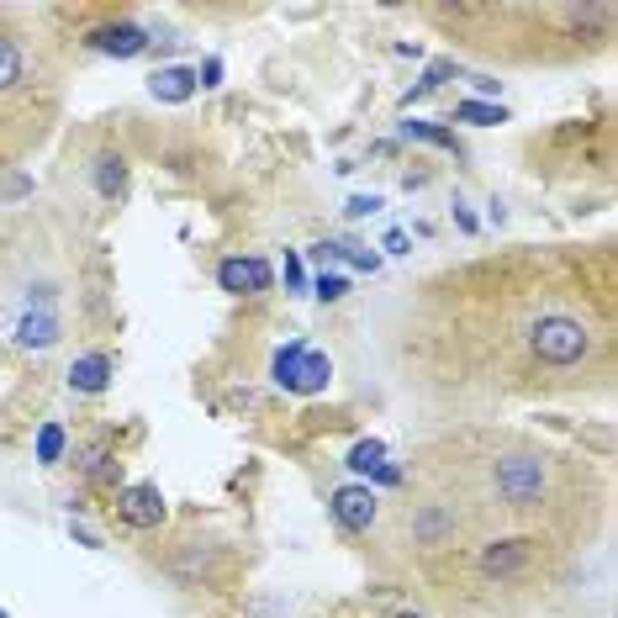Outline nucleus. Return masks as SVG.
I'll list each match as a JSON object with an SVG mask.
<instances>
[{
    "label": "nucleus",
    "instance_id": "obj_5",
    "mask_svg": "<svg viewBox=\"0 0 618 618\" xmlns=\"http://www.w3.org/2000/svg\"><path fill=\"white\" fill-rule=\"evenodd\" d=\"M328 507H333L339 529H350V534H365L370 524H376V513H381V502H376V492H370V487H339Z\"/></svg>",
    "mask_w": 618,
    "mask_h": 618
},
{
    "label": "nucleus",
    "instance_id": "obj_11",
    "mask_svg": "<svg viewBox=\"0 0 618 618\" xmlns=\"http://www.w3.org/2000/svg\"><path fill=\"white\" fill-rule=\"evenodd\" d=\"M16 344H22V350H54V344H59V318H54V312H27V318L16 323Z\"/></svg>",
    "mask_w": 618,
    "mask_h": 618
},
{
    "label": "nucleus",
    "instance_id": "obj_13",
    "mask_svg": "<svg viewBox=\"0 0 618 618\" xmlns=\"http://www.w3.org/2000/svg\"><path fill=\"white\" fill-rule=\"evenodd\" d=\"M95 191H101L106 202H117L122 191H127V159H122V153H101V159H95Z\"/></svg>",
    "mask_w": 618,
    "mask_h": 618
},
{
    "label": "nucleus",
    "instance_id": "obj_19",
    "mask_svg": "<svg viewBox=\"0 0 618 618\" xmlns=\"http://www.w3.org/2000/svg\"><path fill=\"white\" fill-rule=\"evenodd\" d=\"M402 138H423V144H434V148H455V133L428 127V122H402Z\"/></svg>",
    "mask_w": 618,
    "mask_h": 618
},
{
    "label": "nucleus",
    "instance_id": "obj_6",
    "mask_svg": "<svg viewBox=\"0 0 618 618\" xmlns=\"http://www.w3.org/2000/svg\"><path fill=\"white\" fill-rule=\"evenodd\" d=\"M117 513L122 524H133V529H159L164 524V497H159V487H127L117 497Z\"/></svg>",
    "mask_w": 618,
    "mask_h": 618
},
{
    "label": "nucleus",
    "instance_id": "obj_20",
    "mask_svg": "<svg viewBox=\"0 0 618 618\" xmlns=\"http://www.w3.org/2000/svg\"><path fill=\"white\" fill-rule=\"evenodd\" d=\"M333 249H339V260H350V265H359V270H376V265H381V260H376L370 249H359V243H333Z\"/></svg>",
    "mask_w": 618,
    "mask_h": 618
},
{
    "label": "nucleus",
    "instance_id": "obj_10",
    "mask_svg": "<svg viewBox=\"0 0 618 618\" xmlns=\"http://www.w3.org/2000/svg\"><path fill=\"white\" fill-rule=\"evenodd\" d=\"M69 386H75V391H90V397L106 391V386H112V359H106V354H80V359L69 365Z\"/></svg>",
    "mask_w": 618,
    "mask_h": 618
},
{
    "label": "nucleus",
    "instance_id": "obj_7",
    "mask_svg": "<svg viewBox=\"0 0 618 618\" xmlns=\"http://www.w3.org/2000/svg\"><path fill=\"white\" fill-rule=\"evenodd\" d=\"M90 48H101V54H112V59H138L148 48V32L138 22H112V27L90 32Z\"/></svg>",
    "mask_w": 618,
    "mask_h": 618
},
{
    "label": "nucleus",
    "instance_id": "obj_1",
    "mask_svg": "<svg viewBox=\"0 0 618 618\" xmlns=\"http://www.w3.org/2000/svg\"><path fill=\"white\" fill-rule=\"evenodd\" d=\"M529 350L545 359V365H576L587 359L592 333L582 318H565V312H545L539 323L529 328Z\"/></svg>",
    "mask_w": 618,
    "mask_h": 618
},
{
    "label": "nucleus",
    "instance_id": "obj_2",
    "mask_svg": "<svg viewBox=\"0 0 618 618\" xmlns=\"http://www.w3.org/2000/svg\"><path fill=\"white\" fill-rule=\"evenodd\" d=\"M270 376L281 391H296V397H318L328 381H333V359L318 354L307 339H291L286 350L275 354V365H270Z\"/></svg>",
    "mask_w": 618,
    "mask_h": 618
},
{
    "label": "nucleus",
    "instance_id": "obj_14",
    "mask_svg": "<svg viewBox=\"0 0 618 618\" xmlns=\"http://www.w3.org/2000/svg\"><path fill=\"white\" fill-rule=\"evenodd\" d=\"M22 85H27V54L11 37H0V95H11Z\"/></svg>",
    "mask_w": 618,
    "mask_h": 618
},
{
    "label": "nucleus",
    "instance_id": "obj_25",
    "mask_svg": "<svg viewBox=\"0 0 618 618\" xmlns=\"http://www.w3.org/2000/svg\"><path fill=\"white\" fill-rule=\"evenodd\" d=\"M402 618H423V614H402Z\"/></svg>",
    "mask_w": 618,
    "mask_h": 618
},
{
    "label": "nucleus",
    "instance_id": "obj_24",
    "mask_svg": "<svg viewBox=\"0 0 618 618\" xmlns=\"http://www.w3.org/2000/svg\"><path fill=\"white\" fill-rule=\"evenodd\" d=\"M381 196H350V217H365V211H376Z\"/></svg>",
    "mask_w": 618,
    "mask_h": 618
},
{
    "label": "nucleus",
    "instance_id": "obj_16",
    "mask_svg": "<svg viewBox=\"0 0 618 618\" xmlns=\"http://www.w3.org/2000/svg\"><path fill=\"white\" fill-rule=\"evenodd\" d=\"M386 466V444L381 439H359L350 449V471H365V476H376Z\"/></svg>",
    "mask_w": 618,
    "mask_h": 618
},
{
    "label": "nucleus",
    "instance_id": "obj_8",
    "mask_svg": "<svg viewBox=\"0 0 618 618\" xmlns=\"http://www.w3.org/2000/svg\"><path fill=\"white\" fill-rule=\"evenodd\" d=\"M529 560H534V539H497V545L481 550V571L487 576H518Z\"/></svg>",
    "mask_w": 618,
    "mask_h": 618
},
{
    "label": "nucleus",
    "instance_id": "obj_18",
    "mask_svg": "<svg viewBox=\"0 0 618 618\" xmlns=\"http://www.w3.org/2000/svg\"><path fill=\"white\" fill-rule=\"evenodd\" d=\"M455 117L471 122V127H492V122H507V117H502V106H487V101H460V106H455Z\"/></svg>",
    "mask_w": 618,
    "mask_h": 618
},
{
    "label": "nucleus",
    "instance_id": "obj_22",
    "mask_svg": "<svg viewBox=\"0 0 618 618\" xmlns=\"http://www.w3.org/2000/svg\"><path fill=\"white\" fill-rule=\"evenodd\" d=\"M196 85H222V59H206L196 69Z\"/></svg>",
    "mask_w": 618,
    "mask_h": 618
},
{
    "label": "nucleus",
    "instance_id": "obj_23",
    "mask_svg": "<svg viewBox=\"0 0 618 618\" xmlns=\"http://www.w3.org/2000/svg\"><path fill=\"white\" fill-rule=\"evenodd\" d=\"M286 286H291V291H301V286H307V270H301V260H296V254H286Z\"/></svg>",
    "mask_w": 618,
    "mask_h": 618
},
{
    "label": "nucleus",
    "instance_id": "obj_3",
    "mask_svg": "<svg viewBox=\"0 0 618 618\" xmlns=\"http://www.w3.org/2000/svg\"><path fill=\"white\" fill-rule=\"evenodd\" d=\"M492 487H497V497L507 507H539L550 497V466L539 455H507L492 471Z\"/></svg>",
    "mask_w": 618,
    "mask_h": 618
},
{
    "label": "nucleus",
    "instance_id": "obj_26",
    "mask_svg": "<svg viewBox=\"0 0 618 618\" xmlns=\"http://www.w3.org/2000/svg\"><path fill=\"white\" fill-rule=\"evenodd\" d=\"M0 618H5V614H0Z\"/></svg>",
    "mask_w": 618,
    "mask_h": 618
},
{
    "label": "nucleus",
    "instance_id": "obj_15",
    "mask_svg": "<svg viewBox=\"0 0 618 618\" xmlns=\"http://www.w3.org/2000/svg\"><path fill=\"white\" fill-rule=\"evenodd\" d=\"M64 444H69L64 423H43V428H37V460H43V466H59V460H64Z\"/></svg>",
    "mask_w": 618,
    "mask_h": 618
},
{
    "label": "nucleus",
    "instance_id": "obj_12",
    "mask_svg": "<svg viewBox=\"0 0 618 618\" xmlns=\"http://www.w3.org/2000/svg\"><path fill=\"white\" fill-rule=\"evenodd\" d=\"M412 529H417V539H423V545H449L460 524H455V513H444V507H434V502H428V507L412 518Z\"/></svg>",
    "mask_w": 618,
    "mask_h": 618
},
{
    "label": "nucleus",
    "instance_id": "obj_21",
    "mask_svg": "<svg viewBox=\"0 0 618 618\" xmlns=\"http://www.w3.org/2000/svg\"><path fill=\"white\" fill-rule=\"evenodd\" d=\"M344 291H350V281H344V275H318V301H339Z\"/></svg>",
    "mask_w": 618,
    "mask_h": 618
},
{
    "label": "nucleus",
    "instance_id": "obj_9",
    "mask_svg": "<svg viewBox=\"0 0 618 618\" xmlns=\"http://www.w3.org/2000/svg\"><path fill=\"white\" fill-rule=\"evenodd\" d=\"M148 90H153V101H164V106H180V101H191V95H196V69H185V64H170V69H159V75L148 80Z\"/></svg>",
    "mask_w": 618,
    "mask_h": 618
},
{
    "label": "nucleus",
    "instance_id": "obj_4",
    "mask_svg": "<svg viewBox=\"0 0 618 618\" xmlns=\"http://www.w3.org/2000/svg\"><path fill=\"white\" fill-rule=\"evenodd\" d=\"M270 281H275V270H270L265 260H254V254H249V260L238 254V260H222V265H217V286L233 296H265Z\"/></svg>",
    "mask_w": 618,
    "mask_h": 618
},
{
    "label": "nucleus",
    "instance_id": "obj_17",
    "mask_svg": "<svg viewBox=\"0 0 618 618\" xmlns=\"http://www.w3.org/2000/svg\"><path fill=\"white\" fill-rule=\"evenodd\" d=\"M85 476L90 481H95V487H117V460H112V455H106V449H90L85 455Z\"/></svg>",
    "mask_w": 618,
    "mask_h": 618
}]
</instances>
